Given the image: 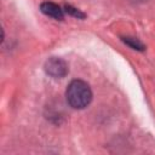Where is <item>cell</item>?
<instances>
[{
	"instance_id": "7a4b0ae2",
	"label": "cell",
	"mask_w": 155,
	"mask_h": 155,
	"mask_svg": "<svg viewBox=\"0 0 155 155\" xmlns=\"http://www.w3.org/2000/svg\"><path fill=\"white\" fill-rule=\"evenodd\" d=\"M45 71L52 78H63L68 73V65L62 58L51 57L45 63Z\"/></svg>"
},
{
	"instance_id": "277c9868",
	"label": "cell",
	"mask_w": 155,
	"mask_h": 155,
	"mask_svg": "<svg viewBox=\"0 0 155 155\" xmlns=\"http://www.w3.org/2000/svg\"><path fill=\"white\" fill-rule=\"evenodd\" d=\"M124 41L128 46H131L132 48H134V50H139V51H143L144 50V45L140 41H138L137 39H134V38H124Z\"/></svg>"
},
{
	"instance_id": "5b68a950",
	"label": "cell",
	"mask_w": 155,
	"mask_h": 155,
	"mask_svg": "<svg viewBox=\"0 0 155 155\" xmlns=\"http://www.w3.org/2000/svg\"><path fill=\"white\" fill-rule=\"evenodd\" d=\"M65 11H67V13H69V15H71L74 17H78V18H84L85 17V15L80 10H78L75 7H71L70 5H67L65 6Z\"/></svg>"
},
{
	"instance_id": "6da1fadb",
	"label": "cell",
	"mask_w": 155,
	"mask_h": 155,
	"mask_svg": "<svg viewBox=\"0 0 155 155\" xmlns=\"http://www.w3.org/2000/svg\"><path fill=\"white\" fill-rule=\"evenodd\" d=\"M67 101L75 109H84L92 101V91L82 80H73L67 88Z\"/></svg>"
},
{
	"instance_id": "3957f363",
	"label": "cell",
	"mask_w": 155,
	"mask_h": 155,
	"mask_svg": "<svg viewBox=\"0 0 155 155\" xmlns=\"http://www.w3.org/2000/svg\"><path fill=\"white\" fill-rule=\"evenodd\" d=\"M40 10H41V12H42L44 15H46V16H48V17H52V18H54V19H58V21L63 19V17H64L63 10H62L58 5H56V4H53V2H50V1L42 2V4L40 5Z\"/></svg>"
}]
</instances>
